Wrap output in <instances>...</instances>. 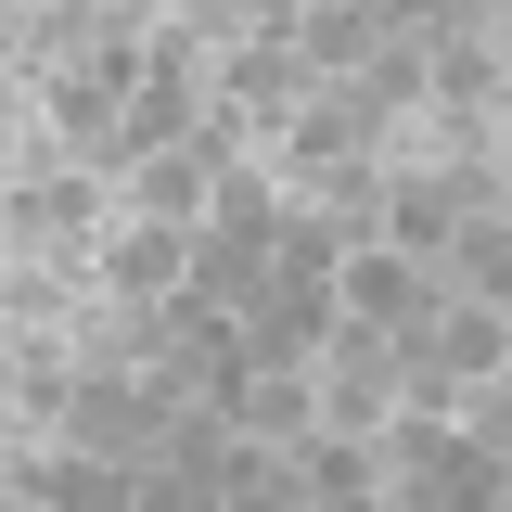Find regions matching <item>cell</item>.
<instances>
[{
    "label": "cell",
    "instance_id": "obj_17",
    "mask_svg": "<svg viewBox=\"0 0 512 512\" xmlns=\"http://www.w3.org/2000/svg\"><path fill=\"white\" fill-rule=\"evenodd\" d=\"M500 39H474V26H436V103H500Z\"/></svg>",
    "mask_w": 512,
    "mask_h": 512
},
{
    "label": "cell",
    "instance_id": "obj_9",
    "mask_svg": "<svg viewBox=\"0 0 512 512\" xmlns=\"http://www.w3.org/2000/svg\"><path fill=\"white\" fill-rule=\"evenodd\" d=\"M384 244H410L423 269H448V244H461V180L448 167H384Z\"/></svg>",
    "mask_w": 512,
    "mask_h": 512
},
{
    "label": "cell",
    "instance_id": "obj_6",
    "mask_svg": "<svg viewBox=\"0 0 512 512\" xmlns=\"http://www.w3.org/2000/svg\"><path fill=\"white\" fill-rule=\"evenodd\" d=\"M333 295H346V308H359V320H384V333H397V320H423V308H448V269H423V256H410V244H384V231H372V244H359V256H346V269H333Z\"/></svg>",
    "mask_w": 512,
    "mask_h": 512
},
{
    "label": "cell",
    "instance_id": "obj_5",
    "mask_svg": "<svg viewBox=\"0 0 512 512\" xmlns=\"http://www.w3.org/2000/svg\"><path fill=\"white\" fill-rule=\"evenodd\" d=\"M77 295H103V244H39L0 256V333H64Z\"/></svg>",
    "mask_w": 512,
    "mask_h": 512
},
{
    "label": "cell",
    "instance_id": "obj_2",
    "mask_svg": "<svg viewBox=\"0 0 512 512\" xmlns=\"http://www.w3.org/2000/svg\"><path fill=\"white\" fill-rule=\"evenodd\" d=\"M397 333L384 320H333V346H320V423H359V436H384V410H397Z\"/></svg>",
    "mask_w": 512,
    "mask_h": 512
},
{
    "label": "cell",
    "instance_id": "obj_10",
    "mask_svg": "<svg viewBox=\"0 0 512 512\" xmlns=\"http://www.w3.org/2000/svg\"><path fill=\"white\" fill-rule=\"evenodd\" d=\"M103 282H116V295H180L192 282V218H141V205H128L116 231H103Z\"/></svg>",
    "mask_w": 512,
    "mask_h": 512
},
{
    "label": "cell",
    "instance_id": "obj_4",
    "mask_svg": "<svg viewBox=\"0 0 512 512\" xmlns=\"http://www.w3.org/2000/svg\"><path fill=\"white\" fill-rule=\"evenodd\" d=\"M295 512H384V436L308 423L295 436Z\"/></svg>",
    "mask_w": 512,
    "mask_h": 512
},
{
    "label": "cell",
    "instance_id": "obj_3",
    "mask_svg": "<svg viewBox=\"0 0 512 512\" xmlns=\"http://www.w3.org/2000/svg\"><path fill=\"white\" fill-rule=\"evenodd\" d=\"M205 77H218V90H231V103H244V116L269 128V141L308 116V90H320V64L295 52V26H256V39H231V52L205 64Z\"/></svg>",
    "mask_w": 512,
    "mask_h": 512
},
{
    "label": "cell",
    "instance_id": "obj_13",
    "mask_svg": "<svg viewBox=\"0 0 512 512\" xmlns=\"http://www.w3.org/2000/svg\"><path fill=\"white\" fill-rule=\"evenodd\" d=\"M359 90H372L384 116H410V103H436V26H384V52L359 64Z\"/></svg>",
    "mask_w": 512,
    "mask_h": 512
},
{
    "label": "cell",
    "instance_id": "obj_16",
    "mask_svg": "<svg viewBox=\"0 0 512 512\" xmlns=\"http://www.w3.org/2000/svg\"><path fill=\"white\" fill-rule=\"evenodd\" d=\"M448 295L512 308V218H461V244H448Z\"/></svg>",
    "mask_w": 512,
    "mask_h": 512
},
{
    "label": "cell",
    "instance_id": "obj_11",
    "mask_svg": "<svg viewBox=\"0 0 512 512\" xmlns=\"http://www.w3.org/2000/svg\"><path fill=\"white\" fill-rule=\"evenodd\" d=\"M333 320H346L333 282H269V295L244 308V359H320V346H333Z\"/></svg>",
    "mask_w": 512,
    "mask_h": 512
},
{
    "label": "cell",
    "instance_id": "obj_8",
    "mask_svg": "<svg viewBox=\"0 0 512 512\" xmlns=\"http://www.w3.org/2000/svg\"><path fill=\"white\" fill-rule=\"evenodd\" d=\"M39 103H52V141L77 154V167H116V180H128V90H103L90 64H64Z\"/></svg>",
    "mask_w": 512,
    "mask_h": 512
},
{
    "label": "cell",
    "instance_id": "obj_7",
    "mask_svg": "<svg viewBox=\"0 0 512 512\" xmlns=\"http://www.w3.org/2000/svg\"><path fill=\"white\" fill-rule=\"evenodd\" d=\"M218 397H231V423H244V436L295 448V436L320 423V359H244V372L218 384Z\"/></svg>",
    "mask_w": 512,
    "mask_h": 512
},
{
    "label": "cell",
    "instance_id": "obj_1",
    "mask_svg": "<svg viewBox=\"0 0 512 512\" xmlns=\"http://www.w3.org/2000/svg\"><path fill=\"white\" fill-rule=\"evenodd\" d=\"M512 436H474L461 410H384V512H500Z\"/></svg>",
    "mask_w": 512,
    "mask_h": 512
},
{
    "label": "cell",
    "instance_id": "obj_19",
    "mask_svg": "<svg viewBox=\"0 0 512 512\" xmlns=\"http://www.w3.org/2000/svg\"><path fill=\"white\" fill-rule=\"evenodd\" d=\"M500 154H512V103H500Z\"/></svg>",
    "mask_w": 512,
    "mask_h": 512
},
{
    "label": "cell",
    "instance_id": "obj_14",
    "mask_svg": "<svg viewBox=\"0 0 512 512\" xmlns=\"http://www.w3.org/2000/svg\"><path fill=\"white\" fill-rule=\"evenodd\" d=\"M295 52H308L320 77H359V64L384 52V13H359V0H320V13H295Z\"/></svg>",
    "mask_w": 512,
    "mask_h": 512
},
{
    "label": "cell",
    "instance_id": "obj_12",
    "mask_svg": "<svg viewBox=\"0 0 512 512\" xmlns=\"http://www.w3.org/2000/svg\"><path fill=\"white\" fill-rule=\"evenodd\" d=\"M192 282H205L218 308H256V295L282 282V244H256V231H218V218H205V231H192Z\"/></svg>",
    "mask_w": 512,
    "mask_h": 512
},
{
    "label": "cell",
    "instance_id": "obj_15",
    "mask_svg": "<svg viewBox=\"0 0 512 512\" xmlns=\"http://www.w3.org/2000/svg\"><path fill=\"white\" fill-rule=\"evenodd\" d=\"M205 192H218V167H205V154H141V167H128V205H141V218H192V231H205Z\"/></svg>",
    "mask_w": 512,
    "mask_h": 512
},
{
    "label": "cell",
    "instance_id": "obj_18",
    "mask_svg": "<svg viewBox=\"0 0 512 512\" xmlns=\"http://www.w3.org/2000/svg\"><path fill=\"white\" fill-rule=\"evenodd\" d=\"M295 13H320V0H269V26H295Z\"/></svg>",
    "mask_w": 512,
    "mask_h": 512
}]
</instances>
